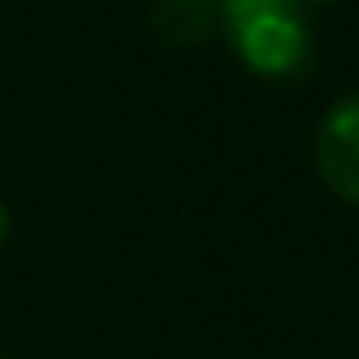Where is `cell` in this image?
<instances>
[{"mask_svg":"<svg viewBox=\"0 0 359 359\" xmlns=\"http://www.w3.org/2000/svg\"><path fill=\"white\" fill-rule=\"evenodd\" d=\"M313 166L332 194L359 208V93L332 106L313 138Z\"/></svg>","mask_w":359,"mask_h":359,"instance_id":"cell-2","label":"cell"},{"mask_svg":"<svg viewBox=\"0 0 359 359\" xmlns=\"http://www.w3.org/2000/svg\"><path fill=\"white\" fill-rule=\"evenodd\" d=\"M10 240V208H5V203H0V244Z\"/></svg>","mask_w":359,"mask_h":359,"instance_id":"cell-4","label":"cell"},{"mask_svg":"<svg viewBox=\"0 0 359 359\" xmlns=\"http://www.w3.org/2000/svg\"><path fill=\"white\" fill-rule=\"evenodd\" d=\"M152 32L170 51H194L222 32V0H152Z\"/></svg>","mask_w":359,"mask_h":359,"instance_id":"cell-3","label":"cell"},{"mask_svg":"<svg viewBox=\"0 0 359 359\" xmlns=\"http://www.w3.org/2000/svg\"><path fill=\"white\" fill-rule=\"evenodd\" d=\"M304 10H323V5H337V0H299Z\"/></svg>","mask_w":359,"mask_h":359,"instance_id":"cell-5","label":"cell"},{"mask_svg":"<svg viewBox=\"0 0 359 359\" xmlns=\"http://www.w3.org/2000/svg\"><path fill=\"white\" fill-rule=\"evenodd\" d=\"M222 32L254 74L295 79L313 65V19L299 0H222Z\"/></svg>","mask_w":359,"mask_h":359,"instance_id":"cell-1","label":"cell"},{"mask_svg":"<svg viewBox=\"0 0 359 359\" xmlns=\"http://www.w3.org/2000/svg\"><path fill=\"white\" fill-rule=\"evenodd\" d=\"M0 359H10V355H0Z\"/></svg>","mask_w":359,"mask_h":359,"instance_id":"cell-6","label":"cell"}]
</instances>
